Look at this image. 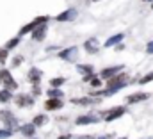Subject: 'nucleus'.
Listing matches in <instances>:
<instances>
[{
  "label": "nucleus",
  "mask_w": 153,
  "mask_h": 139,
  "mask_svg": "<svg viewBox=\"0 0 153 139\" xmlns=\"http://www.w3.org/2000/svg\"><path fill=\"white\" fill-rule=\"evenodd\" d=\"M0 121L5 125V129H11V130L20 129V127H18V120H16V116H14L9 109H2V111H0Z\"/></svg>",
  "instance_id": "obj_1"
},
{
  "label": "nucleus",
  "mask_w": 153,
  "mask_h": 139,
  "mask_svg": "<svg viewBox=\"0 0 153 139\" xmlns=\"http://www.w3.org/2000/svg\"><path fill=\"white\" fill-rule=\"evenodd\" d=\"M48 22H50V16H46V14L38 16V18H34L32 22H29L27 25H23V27L20 29V34H18V36H22V37H23L25 34H30V32H32L38 25H41V23H48Z\"/></svg>",
  "instance_id": "obj_2"
},
{
  "label": "nucleus",
  "mask_w": 153,
  "mask_h": 139,
  "mask_svg": "<svg viewBox=\"0 0 153 139\" xmlns=\"http://www.w3.org/2000/svg\"><path fill=\"white\" fill-rule=\"evenodd\" d=\"M125 112H126V107H125V105H117V107H112V109H109V111H103V112H102V118L105 120V123H111V121H114V120H119Z\"/></svg>",
  "instance_id": "obj_3"
},
{
  "label": "nucleus",
  "mask_w": 153,
  "mask_h": 139,
  "mask_svg": "<svg viewBox=\"0 0 153 139\" xmlns=\"http://www.w3.org/2000/svg\"><path fill=\"white\" fill-rule=\"evenodd\" d=\"M0 84H2L4 87L11 89V91H16V89H18V82L13 78L11 71H9L7 68H2V70H0Z\"/></svg>",
  "instance_id": "obj_4"
},
{
  "label": "nucleus",
  "mask_w": 153,
  "mask_h": 139,
  "mask_svg": "<svg viewBox=\"0 0 153 139\" xmlns=\"http://www.w3.org/2000/svg\"><path fill=\"white\" fill-rule=\"evenodd\" d=\"M36 102V96L32 93H20V95H14V104L18 105L20 109H27V107H32Z\"/></svg>",
  "instance_id": "obj_5"
},
{
  "label": "nucleus",
  "mask_w": 153,
  "mask_h": 139,
  "mask_svg": "<svg viewBox=\"0 0 153 139\" xmlns=\"http://www.w3.org/2000/svg\"><path fill=\"white\" fill-rule=\"evenodd\" d=\"M76 16H78V11L75 7H70V9H64L62 13H59L53 20L59 22V23H70V22H75Z\"/></svg>",
  "instance_id": "obj_6"
},
{
  "label": "nucleus",
  "mask_w": 153,
  "mask_h": 139,
  "mask_svg": "<svg viewBox=\"0 0 153 139\" xmlns=\"http://www.w3.org/2000/svg\"><path fill=\"white\" fill-rule=\"evenodd\" d=\"M62 61H70V63H75L76 61V55H78V46H68V48H62L59 54H57Z\"/></svg>",
  "instance_id": "obj_7"
},
{
  "label": "nucleus",
  "mask_w": 153,
  "mask_h": 139,
  "mask_svg": "<svg viewBox=\"0 0 153 139\" xmlns=\"http://www.w3.org/2000/svg\"><path fill=\"white\" fill-rule=\"evenodd\" d=\"M102 102V96H82V98H71V104L73 105H82V107H87V105H96Z\"/></svg>",
  "instance_id": "obj_8"
},
{
  "label": "nucleus",
  "mask_w": 153,
  "mask_h": 139,
  "mask_svg": "<svg viewBox=\"0 0 153 139\" xmlns=\"http://www.w3.org/2000/svg\"><path fill=\"white\" fill-rule=\"evenodd\" d=\"M46 32H48V23H41V25H38V27L30 32V37H32L36 43H41V41L46 37Z\"/></svg>",
  "instance_id": "obj_9"
},
{
  "label": "nucleus",
  "mask_w": 153,
  "mask_h": 139,
  "mask_svg": "<svg viewBox=\"0 0 153 139\" xmlns=\"http://www.w3.org/2000/svg\"><path fill=\"white\" fill-rule=\"evenodd\" d=\"M123 68H125L123 64H117V66H107V68H103L102 71H100V77H102V78H105V80H109V78H112L114 75L121 73Z\"/></svg>",
  "instance_id": "obj_10"
},
{
  "label": "nucleus",
  "mask_w": 153,
  "mask_h": 139,
  "mask_svg": "<svg viewBox=\"0 0 153 139\" xmlns=\"http://www.w3.org/2000/svg\"><path fill=\"white\" fill-rule=\"evenodd\" d=\"M100 121V118L96 116V114H82V116H78L75 120V123L78 127H84V125H93V123H98Z\"/></svg>",
  "instance_id": "obj_11"
},
{
  "label": "nucleus",
  "mask_w": 153,
  "mask_h": 139,
  "mask_svg": "<svg viewBox=\"0 0 153 139\" xmlns=\"http://www.w3.org/2000/svg\"><path fill=\"white\" fill-rule=\"evenodd\" d=\"M62 105H64L62 98H52V96H48V100L45 102V109L46 111H59V109H62Z\"/></svg>",
  "instance_id": "obj_12"
},
{
  "label": "nucleus",
  "mask_w": 153,
  "mask_h": 139,
  "mask_svg": "<svg viewBox=\"0 0 153 139\" xmlns=\"http://www.w3.org/2000/svg\"><path fill=\"white\" fill-rule=\"evenodd\" d=\"M150 98V93H134V95H128L126 96V104H141V102H146Z\"/></svg>",
  "instance_id": "obj_13"
},
{
  "label": "nucleus",
  "mask_w": 153,
  "mask_h": 139,
  "mask_svg": "<svg viewBox=\"0 0 153 139\" xmlns=\"http://www.w3.org/2000/svg\"><path fill=\"white\" fill-rule=\"evenodd\" d=\"M41 70L39 68H30L29 70V73H27V80L32 84V86H39L41 84Z\"/></svg>",
  "instance_id": "obj_14"
},
{
  "label": "nucleus",
  "mask_w": 153,
  "mask_h": 139,
  "mask_svg": "<svg viewBox=\"0 0 153 139\" xmlns=\"http://www.w3.org/2000/svg\"><path fill=\"white\" fill-rule=\"evenodd\" d=\"M84 48H85L87 54H98V52H100V43H98L96 37H89V39L84 43Z\"/></svg>",
  "instance_id": "obj_15"
},
{
  "label": "nucleus",
  "mask_w": 153,
  "mask_h": 139,
  "mask_svg": "<svg viewBox=\"0 0 153 139\" xmlns=\"http://www.w3.org/2000/svg\"><path fill=\"white\" fill-rule=\"evenodd\" d=\"M36 125L34 123H25V125H22L20 129H18V132L23 136V138H34V134H36Z\"/></svg>",
  "instance_id": "obj_16"
},
{
  "label": "nucleus",
  "mask_w": 153,
  "mask_h": 139,
  "mask_svg": "<svg viewBox=\"0 0 153 139\" xmlns=\"http://www.w3.org/2000/svg\"><path fill=\"white\" fill-rule=\"evenodd\" d=\"M82 80H84V82H87V84H91L93 87H100V86H102V77H100V75H96V73L85 75Z\"/></svg>",
  "instance_id": "obj_17"
},
{
  "label": "nucleus",
  "mask_w": 153,
  "mask_h": 139,
  "mask_svg": "<svg viewBox=\"0 0 153 139\" xmlns=\"http://www.w3.org/2000/svg\"><path fill=\"white\" fill-rule=\"evenodd\" d=\"M123 37H125V34H123V32L111 36V37H109V39L105 41V48H111V46H116V45H119V43L123 41Z\"/></svg>",
  "instance_id": "obj_18"
},
{
  "label": "nucleus",
  "mask_w": 153,
  "mask_h": 139,
  "mask_svg": "<svg viewBox=\"0 0 153 139\" xmlns=\"http://www.w3.org/2000/svg\"><path fill=\"white\" fill-rule=\"evenodd\" d=\"M76 71H78L82 77H85V75L94 73V66H93V64H76Z\"/></svg>",
  "instance_id": "obj_19"
},
{
  "label": "nucleus",
  "mask_w": 153,
  "mask_h": 139,
  "mask_svg": "<svg viewBox=\"0 0 153 139\" xmlns=\"http://www.w3.org/2000/svg\"><path fill=\"white\" fill-rule=\"evenodd\" d=\"M14 96H13V91L11 89H7V87H4V89H0V104H7V102H11Z\"/></svg>",
  "instance_id": "obj_20"
},
{
  "label": "nucleus",
  "mask_w": 153,
  "mask_h": 139,
  "mask_svg": "<svg viewBox=\"0 0 153 139\" xmlns=\"http://www.w3.org/2000/svg\"><path fill=\"white\" fill-rule=\"evenodd\" d=\"M32 123H34L36 127H43V125L48 123V116H46V114H38V116H34Z\"/></svg>",
  "instance_id": "obj_21"
},
{
  "label": "nucleus",
  "mask_w": 153,
  "mask_h": 139,
  "mask_svg": "<svg viewBox=\"0 0 153 139\" xmlns=\"http://www.w3.org/2000/svg\"><path fill=\"white\" fill-rule=\"evenodd\" d=\"M20 41H22V36H16V37L9 39V41L5 43V48H7V50H14V48L20 45Z\"/></svg>",
  "instance_id": "obj_22"
},
{
  "label": "nucleus",
  "mask_w": 153,
  "mask_h": 139,
  "mask_svg": "<svg viewBox=\"0 0 153 139\" xmlns=\"http://www.w3.org/2000/svg\"><path fill=\"white\" fill-rule=\"evenodd\" d=\"M46 95H48V96H52V98H62V95H64V93H62V89H61V87H50V89L46 91Z\"/></svg>",
  "instance_id": "obj_23"
},
{
  "label": "nucleus",
  "mask_w": 153,
  "mask_h": 139,
  "mask_svg": "<svg viewBox=\"0 0 153 139\" xmlns=\"http://www.w3.org/2000/svg\"><path fill=\"white\" fill-rule=\"evenodd\" d=\"M64 82H66V78H64V77H55V78H52V80H50V87H62V86H64Z\"/></svg>",
  "instance_id": "obj_24"
},
{
  "label": "nucleus",
  "mask_w": 153,
  "mask_h": 139,
  "mask_svg": "<svg viewBox=\"0 0 153 139\" xmlns=\"http://www.w3.org/2000/svg\"><path fill=\"white\" fill-rule=\"evenodd\" d=\"M137 82H139V84H148V82H153V71L146 73L144 77H141V78H139Z\"/></svg>",
  "instance_id": "obj_25"
},
{
  "label": "nucleus",
  "mask_w": 153,
  "mask_h": 139,
  "mask_svg": "<svg viewBox=\"0 0 153 139\" xmlns=\"http://www.w3.org/2000/svg\"><path fill=\"white\" fill-rule=\"evenodd\" d=\"M13 132H14V130H11V129H5V127H4V129H0V139L11 138V136H13Z\"/></svg>",
  "instance_id": "obj_26"
},
{
  "label": "nucleus",
  "mask_w": 153,
  "mask_h": 139,
  "mask_svg": "<svg viewBox=\"0 0 153 139\" xmlns=\"http://www.w3.org/2000/svg\"><path fill=\"white\" fill-rule=\"evenodd\" d=\"M7 57H9V50L7 48H0V64H5Z\"/></svg>",
  "instance_id": "obj_27"
},
{
  "label": "nucleus",
  "mask_w": 153,
  "mask_h": 139,
  "mask_svg": "<svg viewBox=\"0 0 153 139\" xmlns=\"http://www.w3.org/2000/svg\"><path fill=\"white\" fill-rule=\"evenodd\" d=\"M22 63H23V55H16V57L11 61V66H13V68H18Z\"/></svg>",
  "instance_id": "obj_28"
},
{
  "label": "nucleus",
  "mask_w": 153,
  "mask_h": 139,
  "mask_svg": "<svg viewBox=\"0 0 153 139\" xmlns=\"http://www.w3.org/2000/svg\"><path fill=\"white\" fill-rule=\"evenodd\" d=\"M30 93L38 98V96H41V87H39V86H32V91H30Z\"/></svg>",
  "instance_id": "obj_29"
},
{
  "label": "nucleus",
  "mask_w": 153,
  "mask_h": 139,
  "mask_svg": "<svg viewBox=\"0 0 153 139\" xmlns=\"http://www.w3.org/2000/svg\"><path fill=\"white\" fill-rule=\"evenodd\" d=\"M146 52H148V54H153V41H148V45H146Z\"/></svg>",
  "instance_id": "obj_30"
},
{
  "label": "nucleus",
  "mask_w": 153,
  "mask_h": 139,
  "mask_svg": "<svg viewBox=\"0 0 153 139\" xmlns=\"http://www.w3.org/2000/svg\"><path fill=\"white\" fill-rule=\"evenodd\" d=\"M71 138H73L71 134H62V136H59L57 139H71Z\"/></svg>",
  "instance_id": "obj_31"
},
{
  "label": "nucleus",
  "mask_w": 153,
  "mask_h": 139,
  "mask_svg": "<svg viewBox=\"0 0 153 139\" xmlns=\"http://www.w3.org/2000/svg\"><path fill=\"white\" fill-rule=\"evenodd\" d=\"M114 48H116V50H117V52H119V50H123V48H125V46H123V43H119V45H116Z\"/></svg>",
  "instance_id": "obj_32"
},
{
  "label": "nucleus",
  "mask_w": 153,
  "mask_h": 139,
  "mask_svg": "<svg viewBox=\"0 0 153 139\" xmlns=\"http://www.w3.org/2000/svg\"><path fill=\"white\" fill-rule=\"evenodd\" d=\"M96 139H111V136H102V138H96Z\"/></svg>",
  "instance_id": "obj_33"
},
{
  "label": "nucleus",
  "mask_w": 153,
  "mask_h": 139,
  "mask_svg": "<svg viewBox=\"0 0 153 139\" xmlns=\"http://www.w3.org/2000/svg\"><path fill=\"white\" fill-rule=\"evenodd\" d=\"M143 2H153V0H143Z\"/></svg>",
  "instance_id": "obj_34"
},
{
  "label": "nucleus",
  "mask_w": 153,
  "mask_h": 139,
  "mask_svg": "<svg viewBox=\"0 0 153 139\" xmlns=\"http://www.w3.org/2000/svg\"><path fill=\"white\" fill-rule=\"evenodd\" d=\"M117 139H128V138H117Z\"/></svg>",
  "instance_id": "obj_35"
},
{
  "label": "nucleus",
  "mask_w": 153,
  "mask_h": 139,
  "mask_svg": "<svg viewBox=\"0 0 153 139\" xmlns=\"http://www.w3.org/2000/svg\"><path fill=\"white\" fill-rule=\"evenodd\" d=\"M91 2H100V0H91Z\"/></svg>",
  "instance_id": "obj_36"
},
{
  "label": "nucleus",
  "mask_w": 153,
  "mask_h": 139,
  "mask_svg": "<svg viewBox=\"0 0 153 139\" xmlns=\"http://www.w3.org/2000/svg\"><path fill=\"white\" fill-rule=\"evenodd\" d=\"M27 139H38V138H27Z\"/></svg>",
  "instance_id": "obj_37"
}]
</instances>
